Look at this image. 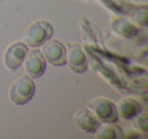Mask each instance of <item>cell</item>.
<instances>
[{
	"label": "cell",
	"instance_id": "10",
	"mask_svg": "<svg viewBox=\"0 0 148 139\" xmlns=\"http://www.w3.org/2000/svg\"><path fill=\"white\" fill-rule=\"evenodd\" d=\"M112 29L117 35L122 36V38H134L138 35L139 29L136 25H134L133 22H130L129 20L122 17H117L112 20Z\"/></svg>",
	"mask_w": 148,
	"mask_h": 139
},
{
	"label": "cell",
	"instance_id": "6",
	"mask_svg": "<svg viewBox=\"0 0 148 139\" xmlns=\"http://www.w3.org/2000/svg\"><path fill=\"white\" fill-rule=\"evenodd\" d=\"M25 70L31 78H39L44 74L47 66V61L43 53L39 49H33L27 52L25 59Z\"/></svg>",
	"mask_w": 148,
	"mask_h": 139
},
{
	"label": "cell",
	"instance_id": "11",
	"mask_svg": "<svg viewBox=\"0 0 148 139\" xmlns=\"http://www.w3.org/2000/svg\"><path fill=\"white\" fill-rule=\"evenodd\" d=\"M96 138L100 139H116V138H123V131L121 127H118L114 124H105L104 126L100 125L99 129L95 131Z\"/></svg>",
	"mask_w": 148,
	"mask_h": 139
},
{
	"label": "cell",
	"instance_id": "5",
	"mask_svg": "<svg viewBox=\"0 0 148 139\" xmlns=\"http://www.w3.org/2000/svg\"><path fill=\"white\" fill-rule=\"evenodd\" d=\"M29 52V47L23 42H14L10 44L5 51L4 62L5 66L9 70H16L23 64L26 59V55Z\"/></svg>",
	"mask_w": 148,
	"mask_h": 139
},
{
	"label": "cell",
	"instance_id": "8",
	"mask_svg": "<svg viewBox=\"0 0 148 139\" xmlns=\"http://www.w3.org/2000/svg\"><path fill=\"white\" fill-rule=\"evenodd\" d=\"M66 64L77 74H82L86 72L88 61H87L86 53L79 46H70L69 51L66 52Z\"/></svg>",
	"mask_w": 148,
	"mask_h": 139
},
{
	"label": "cell",
	"instance_id": "2",
	"mask_svg": "<svg viewBox=\"0 0 148 139\" xmlns=\"http://www.w3.org/2000/svg\"><path fill=\"white\" fill-rule=\"evenodd\" d=\"M34 94H35V85L29 75L17 78L9 88L10 101L17 105H25L26 103H29L34 98Z\"/></svg>",
	"mask_w": 148,
	"mask_h": 139
},
{
	"label": "cell",
	"instance_id": "7",
	"mask_svg": "<svg viewBox=\"0 0 148 139\" xmlns=\"http://www.w3.org/2000/svg\"><path fill=\"white\" fill-rule=\"evenodd\" d=\"M74 121L82 131L88 133V134H95V131L101 125L100 120L86 108H81L74 113Z\"/></svg>",
	"mask_w": 148,
	"mask_h": 139
},
{
	"label": "cell",
	"instance_id": "4",
	"mask_svg": "<svg viewBox=\"0 0 148 139\" xmlns=\"http://www.w3.org/2000/svg\"><path fill=\"white\" fill-rule=\"evenodd\" d=\"M43 56L53 66H64L66 64V48L57 39L47 40L43 47Z\"/></svg>",
	"mask_w": 148,
	"mask_h": 139
},
{
	"label": "cell",
	"instance_id": "1",
	"mask_svg": "<svg viewBox=\"0 0 148 139\" xmlns=\"http://www.w3.org/2000/svg\"><path fill=\"white\" fill-rule=\"evenodd\" d=\"M53 34V27L48 21L39 20L30 23L23 30L22 40L26 46L30 47H39L43 46L47 40H49Z\"/></svg>",
	"mask_w": 148,
	"mask_h": 139
},
{
	"label": "cell",
	"instance_id": "9",
	"mask_svg": "<svg viewBox=\"0 0 148 139\" xmlns=\"http://www.w3.org/2000/svg\"><path fill=\"white\" fill-rule=\"evenodd\" d=\"M116 109H117L118 117H122L125 120H131L142 112V105L135 99L125 98L118 101V104L116 105Z\"/></svg>",
	"mask_w": 148,
	"mask_h": 139
},
{
	"label": "cell",
	"instance_id": "3",
	"mask_svg": "<svg viewBox=\"0 0 148 139\" xmlns=\"http://www.w3.org/2000/svg\"><path fill=\"white\" fill-rule=\"evenodd\" d=\"M90 109L94 114L105 124H114L118 121V114L116 109V104L105 98H96L90 101Z\"/></svg>",
	"mask_w": 148,
	"mask_h": 139
},
{
	"label": "cell",
	"instance_id": "12",
	"mask_svg": "<svg viewBox=\"0 0 148 139\" xmlns=\"http://www.w3.org/2000/svg\"><path fill=\"white\" fill-rule=\"evenodd\" d=\"M131 18L138 26L146 27L148 25V7L146 4H142L135 7L131 10Z\"/></svg>",
	"mask_w": 148,
	"mask_h": 139
},
{
	"label": "cell",
	"instance_id": "13",
	"mask_svg": "<svg viewBox=\"0 0 148 139\" xmlns=\"http://www.w3.org/2000/svg\"><path fill=\"white\" fill-rule=\"evenodd\" d=\"M134 118H135V120H134V122H135L136 127H139V129H140L143 133H146L147 131V116H146V114H140V113H139L138 116H135Z\"/></svg>",
	"mask_w": 148,
	"mask_h": 139
}]
</instances>
